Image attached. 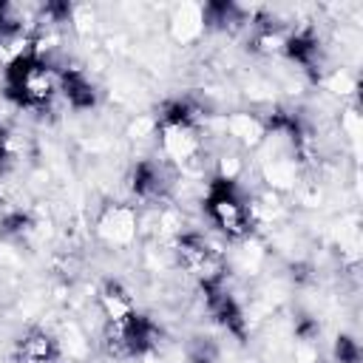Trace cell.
I'll return each instance as SVG.
<instances>
[{
	"label": "cell",
	"mask_w": 363,
	"mask_h": 363,
	"mask_svg": "<svg viewBox=\"0 0 363 363\" xmlns=\"http://www.w3.org/2000/svg\"><path fill=\"white\" fill-rule=\"evenodd\" d=\"M23 28H26V23H23L20 9L6 3V0H0V45L14 43L23 34Z\"/></svg>",
	"instance_id": "5bb4252c"
},
{
	"label": "cell",
	"mask_w": 363,
	"mask_h": 363,
	"mask_svg": "<svg viewBox=\"0 0 363 363\" xmlns=\"http://www.w3.org/2000/svg\"><path fill=\"white\" fill-rule=\"evenodd\" d=\"M14 360L17 363H57L60 360V343L51 332L31 326L14 340Z\"/></svg>",
	"instance_id": "9c48e42d"
},
{
	"label": "cell",
	"mask_w": 363,
	"mask_h": 363,
	"mask_svg": "<svg viewBox=\"0 0 363 363\" xmlns=\"http://www.w3.org/2000/svg\"><path fill=\"white\" fill-rule=\"evenodd\" d=\"M136 233V216L128 207H108L99 218V235L108 244H128Z\"/></svg>",
	"instance_id": "8fae6325"
},
{
	"label": "cell",
	"mask_w": 363,
	"mask_h": 363,
	"mask_svg": "<svg viewBox=\"0 0 363 363\" xmlns=\"http://www.w3.org/2000/svg\"><path fill=\"white\" fill-rule=\"evenodd\" d=\"M57 88L65 96V102L77 111H88L96 105V88L88 79V74L79 68H62L57 74Z\"/></svg>",
	"instance_id": "30bf717a"
},
{
	"label": "cell",
	"mask_w": 363,
	"mask_h": 363,
	"mask_svg": "<svg viewBox=\"0 0 363 363\" xmlns=\"http://www.w3.org/2000/svg\"><path fill=\"white\" fill-rule=\"evenodd\" d=\"M159 337H162V329L156 326V320L150 315L133 309L116 320H105L102 349L113 360H133V357H142L150 349H156Z\"/></svg>",
	"instance_id": "277c9868"
},
{
	"label": "cell",
	"mask_w": 363,
	"mask_h": 363,
	"mask_svg": "<svg viewBox=\"0 0 363 363\" xmlns=\"http://www.w3.org/2000/svg\"><path fill=\"white\" fill-rule=\"evenodd\" d=\"M284 54L303 71L309 74L312 79H320L323 71H326V54H323V45H320V37L312 31V28H298L292 34L284 37Z\"/></svg>",
	"instance_id": "52a82bcc"
},
{
	"label": "cell",
	"mask_w": 363,
	"mask_h": 363,
	"mask_svg": "<svg viewBox=\"0 0 363 363\" xmlns=\"http://www.w3.org/2000/svg\"><path fill=\"white\" fill-rule=\"evenodd\" d=\"M99 309L105 312V320H116V318L133 312L136 303H133L130 292L119 281H105L99 286Z\"/></svg>",
	"instance_id": "7c38bea8"
},
{
	"label": "cell",
	"mask_w": 363,
	"mask_h": 363,
	"mask_svg": "<svg viewBox=\"0 0 363 363\" xmlns=\"http://www.w3.org/2000/svg\"><path fill=\"white\" fill-rule=\"evenodd\" d=\"M204 213L210 218V224L224 233L233 241H241L252 233V204L247 199V193L241 190V184L233 176H213L207 182V193H204Z\"/></svg>",
	"instance_id": "7a4b0ae2"
},
{
	"label": "cell",
	"mask_w": 363,
	"mask_h": 363,
	"mask_svg": "<svg viewBox=\"0 0 363 363\" xmlns=\"http://www.w3.org/2000/svg\"><path fill=\"white\" fill-rule=\"evenodd\" d=\"M31 227H34V218H31L26 210H20V207L6 210V213L0 216V233H3L6 238H26V235L31 233Z\"/></svg>",
	"instance_id": "9a60e30c"
},
{
	"label": "cell",
	"mask_w": 363,
	"mask_h": 363,
	"mask_svg": "<svg viewBox=\"0 0 363 363\" xmlns=\"http://www.w3.org/2000/svg\"><path fill=\"white\" fill-rule=\"evenodd\" d=\"M201 23H204L207 28L233 31V28L244 26V11H241V6H235V3L216 0V3H207V6L201 9Z\"/></svg>",
	"instance_id": "4fadbf2b"
},
{
	"label": "cell",
	"mask_w": 363,
	"mask_h": 363,
	"mask_svg": "<svg viewBox=\"0 0 363 363\" xmlns=\"http://www.w3.org/2000/svg\"><path fill=\"white\" fill-rule=\"evenodd\" d=\"M173 187L167 162L162 159H139L130 170V193L142 201H162Z\"/></svg>",
	"instance_id": "ba28073f"
},
{
	"label": "cell",
	"mask_w": 363,
	"mask_h": 363,
	"mask_svg": "<svg viewBox=\"0 0 363 363\" xmlns=\"http://www.w3.org/2000/svg\"><path fill=\"white\" fill-rule=\"evenodd\" d=\"M11 156H14V153H11V136H9L6 128H0V170L9 167Z\"/></svg>",
	"instance_id": "ac0fdd59"
},
{
	"label": "cell",
	"mask_w": 363,
	"mask_h": 363,
	"mask_svg": "<svg viewBox=\"0 0 363 363\" xmlns=\"http://www.w3.org/2000/svg\"><path fill=\"white\" fill-rule=\"evenodd\" d=\"M332 354H335V363H360V360H363L360 343H357L352 335H337Z\"/></svg>",
	"instance_id": "e0dca14e"
},
{
	"label": "cell",
	"mask_w": 363,
	"mask_h": 363,
	"mask_svg": "<svg viewBox=\"0 0 363 363\" xmlns=\"http://www.w3.org/2000/svg\"><path fill=\"white\" fill-rule=\"evenodd\" d=\"M156 136H159L162 156L167 162H173V164L190 162L201 147L199 108L190 99L164 102L159 111V119H156Z\"/></svg>",
	"instance_id": "3957f363"
},
{
	"label": "cell",
	"mask_w": 363,
	"mask_h": 363,
	"mask_svg": "<svg viewBox=\"0 0 363 363\" xmlns=\"http://www.w3.org/2000/svg\"><path fill=\"white\" fill-rule=\"evenodd\" d=\"M187 360L190 363H216L218 360V346H216V340H210V337H193L190 343H187Z\"/></svg>",
	"instance_id": "2e32d148"
},
{
	"label": "cell",
	"mask_w": 363,
	"mask_h": 363,
	"mask_svg": "<svg viewBox=\"0 0 363 363\" xmlns=\"http://www.w3.org/2000/svg\"><path fill=\"white\" fill-rule=\"evenodd\" d=\"M201 295H204V306H207L210 318H213L227 335L244 340V337H247V315H244L241 303L235 301V295L224 286V281L201 284Z\"/></svg>",
	"instance_id": "8992f818"
},
{
	"label": "cell",
	"mask_w": 363,
	"mask_h": 363,
	"mask_svg": "<svg viewBox=\"0 0 363 363\" xmlns=\"http://www.w3.org/2000/svg\"><path fill=\"white\" fill-rule=\"evenodd\" d=\"M173 252H176L179 267L187 275H193L199 281V286L201 284H213V281H224V272H227L224 255L201 233H182V235H176Z\"/></svg>",
	"instance_id": "5b68a950"
},
{
	"label": "cell",
	"mask_w": 363,
	"mask_h": 363,
	"mask_svg": "<svg viewBox=\"0 0 363 363\" xmlns=\"http://www.w3.org/2000/svg\"><path fill=\"white\" fill-rule=\"evenodd\" d=\"M315 332H318V323L309 320V318H301V323H298V335H301V337H312Z\"/></svg>",
	"instance_id": "d6986e66"
},
{
	"label": "cell",
	"mask_w": 363,
	"mask_h": 363,
	"mask_svg": "<svg viewBox=\"0 0 363 363\" xmlns=\"http://www.w3.org/2000/svg\"><path fill=\"white\" fill-rule=\"evenodd\" d=\"M3 94L17 108L43 111L60 94V88H57V71L51 68V62L37 48H26V51H20L6 65Z\"/></svg>",
	"instance_id": "6da1fadb"
}]
</instances>
